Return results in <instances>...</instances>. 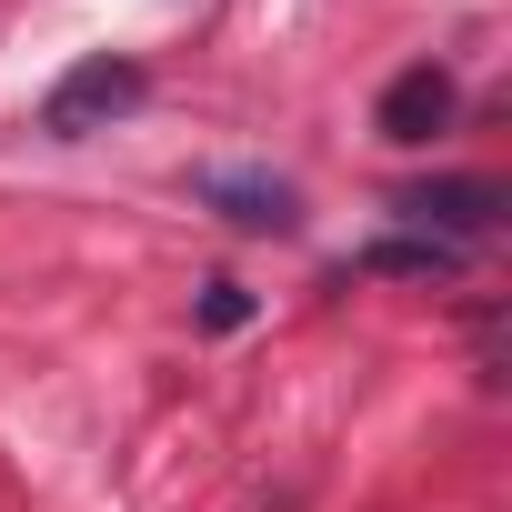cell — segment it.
I'll return each instance as SVG.
<instances>
[{"label":"cell","mask_w":512,"mask_h":512,"mask_svg":"<svg viewBox=\"0 0 512 512\" xmlns=\"http://www.w3.org/2000/svg\"><path fill=\"white\" fill-rule=\"evenodd\" d=\"M151 101V71L131 61V51H91L81 71H61L51 81V101H41V131L51 141H91V131H111L121 111H141Z\"/></svg>","instance_id":"6da1fadb"},{"label":"cell","mask_w":512,"mask_h":512,"mask_svg":"<svg viewBox=\"0 0 512 512\" xmlns=\"http://www.w3.org/2000/svg\"><path fill=\"white\" fill-rule=\"evenodd\" d=\"M191 191H201L221 221H241V231H292V221H302V191L272 181V171H201Z\"/></svg>","instance_id":"277c9868"},{"label":"cell","mask_w":512,"mask_h":512,"mask_svg":"<svg viewBox=\"0 0 512 512\" xmlns=\"http://www.w3.org/2000/svg\"><path fill=\"white\" fill-rule=\"evenodd\" d=\"M241 312H251V302H241V282H211V302H201V322H211V332H231Z\"/></svg>","instance_id":"8992f818"},{"label":"cell","mask_w":512,"mask_h":512,"mask_svg":"<svg viewBox=\"0 0 512 512\" xmlns=\"http://www.w3.org/2000/svg\"><path fill=\"white\" fill-rule=\"evenodd\" d=\"M392 211H402L412 231H432V241L462 251V241H482V231L502 221V191H492V181H422V191H402Z\"/></svg>","instance_id":"3957f363"},{"label":"cell","mask_w":512,"mask_h":512,"mask_svg":"<svg viewBox=\"0 0 512 512\" xmlns=\"http://www.w3.org/2000/svg\"><path fill=\"white\" fill-rule=\"evenodd\" d=\"M362 272H392V282H452V272H462V251L432 241V231H382V241L362 251Z\"/></svg>","instance_id":"5b68a950"},{"label":"cell","mask_w":512,"mask_h":512,"mask_svg":"<svg viewBox=\"0 0 512 512\" xmlns=\"http://www.w3.org/2000/svg\"><path fill=\"white\" fill-rule=\"evenodd\" d=\"M452 111H462L452 71H442V61H412V71H392V81H382V101H372V131H382L392 151H422L432 131H452Z\"/></svg>","instance_id":"7a4b0ae2"}]
</instances>
